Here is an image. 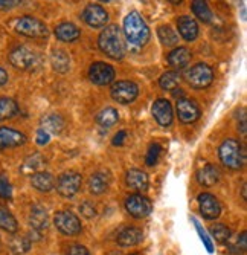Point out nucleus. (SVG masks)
<instances>
[{"mask_svg":"<svg viewBox=\"0 0 247 255\" xmlns=\"http://www.w3.org/2000/svg\"><path fill=\"white\" fill-rule=\"evenodd\" d=\"M99 49L113 60H122L125 55V43L122 31L116 25L104 26V31L101 32L98 38Z\"/></svg>","mask_w":247,"mask_h":255,"instance_id":"obj_1","label":"nucleus"},{"mask_svg":"<svg viewBox=\"0 0 247 255\" xmlns=\"http://www.w3.org/2000/svg\"><path fill=\"white\" fill-rule=\"evenodd\" d=\"M124 35L133 46H145L150 40V28L147 26L145 20L141 17L139 12L131 11L124 18Z\"/></svg>","mask_w":247,"mask_h":255,"instance_id":"obj_2","label":"nucleus"},{"mask_svg":"<svg viewBox=\"0 0 247 255\" xmlns=\"http://www.w3.org/2000/svg\"><path fill=\"white\" fill-rule=\"evenodd\" d=\"M218 156L224 167L241 170L246 165V148L237 139H226L218 148Z\"/></svg>","mask_w":247,"mask_h":255,"instance_id":"obj_3","label":"nucleus"},{"mask_svg":"<svg viewBox=\"0 0 247 255\" xmlns=\"http://www.w3.org/2000/svg\"><path fill=\"white\" fill-rule=\"evenodd\" d=\"M15 31L20 35H25L28 38H46L49 35L48 26L35 17H21L15 23Z\"/></svg>","mask_w":247,"mask_h":255,"instance_id":"obj_4","label":"nucleus"},{"mask_svg":"<svg viewBox=\"0 0 247 255\" xmlns=\"http://www.w3.org/2000/svg\"><path fill=\"white\" fill-rule=\"evenodd\" d=\"M186 81L192 89H206L212 84L214 81V71L212 67L205 64V63H198L194 67H191L186 72Z\"/></svg>","mask_w":247,"mask_h":255,"instance_id":"obj_5","label":"nucleus"},{"mask_svg":"<svg viewBox=\"0 0 247 255\" xmlns=\"http://www.w3.org/2000/svg\"><path fill=\"white\" fill-rule=\"evenodd\" d=\"M110 95L116 103L119 104H131L139 95V87L136 83L124 80V81H116L113 83L110 89Z\"/></svg>","mask_w":247,"mask_h":255,"instance_id":"obj_6","label":"nucleus"},{"mask_svg":"<svg viewBox=\"0 0 247 255\" xmlns=\"http://www.w3.org/2000/svg\"><path fill=\"white\" fill-rule=\"evenodd\" d=\"M81 183H82V177L80 173L66 171L57 179L55 188H57L60 196L69 199V197H74L81 190Z\"/></svg>","mask_w":247,"mask_h":255,"instance_id":"obj_7","label":"nucleus"},{"mask_svg":"<svg viewBox=\"0 0 247 255\" xmlns=\"http://www.w3.org/2000/svg\"><path fill=\"white\" fill-rule=\"evenodd\" d=\"M9 63L14 67L20 69V71H32V69L38 67L40 60H38V55L32 52L31 49L25 48V46H18V48L11 51Z\"/></svg>","mask_w":247,"mask_h":255,"instance_id":"obj_8","label":"nucleus"},{"mask_svg":"<svg viewBox=\"0 0 247 255\" xmlns=\"http://www.w3.org/2000/svg\"><path fill=\"white\" fill-rule=\"evenodd\" d=\"M54 223H55L57 229L60 231L61 234L69 236V237L78 236V234H81V231H82L81 220L78 219L77 214H74L71 211H60V213H57L55 219H54Z\"/></svg>","mask_w":247,"mask_h":255,"instance_id":"obj_9","label":"nucleus"},{"mask_svg":"<svg viewBox=\"0 0 247 255\" xmlns=\"http://www.w3.org/2000/svg\"><path fill=\"white\" fill-rule=\"evenodd\" d=\"M125 210L134 219H144L151 214L153 203L142 194H131L125 199Z\"/></svg>","mask_w":247,"mask_h":255,"instance_id":"obj_10","label":"nucleus"},{"mask_svg":"<svg viewBox=\"0 0 247 255\" xmlns=\"http://www.w3.org/2000/svg\"><path fill=\"white\" fill-rule=\"evenodd\" d=\"M88 80L96 86H107L115 80V69L102 61H96L88 69Z\"/></svg>","mask_w":247,"mask_h":255,"instance_id":"obj_11","label":"nucleus"},{"mask_svg":"<svg viewBox=\"0 0 247 255\" xmlns=\"http://www.w3.org/2000/svg\"><path fill=\"white\" fill-rule=\"evenodd\" d=\"M175 110H177V117L183 124H192L195 121H198L200 118V107L197 106V103L194 100L189 98H180L177 100L175 104Z\"/></svg>","mask_w":247,"mask_h":255,"instance_id":"obj_12","label":"nucleus"},{"mask_svg":"<svg viewBox=\"0 0 247 255\" xmlns=\"http://www.w3.org/2000/svg\"><path fill=\"white\" fill-rule=\"evenodd\" d=\"M198 208H200V214L203 216L206 220H215L221 214V205L218 199L209 193H201L198 194Z\"/></svg>","mask_w":247,"mask_h":255,"instance_id":"obj_13","label":"nucleus"},{"mask_svg":"<svg viewBox=\"0 0 247 255\" xmlns=\"http://www.w3.org/2000/svg\"><path fill=\"white\" fill-rule=\"evenodd\" d=\"M82 20L90 28H104L108 21V12L101 5L90 3L82 11Z\"/></svg>","mask_w":247,"mask_h":255,"instance_id":"obj_14","label":"nucleus"},{"mask_svg":"<svg viewBox=\"0 0 247 255\" xmlns=\"http://www.w3.org/2000/svg\"><path fill=\"white\" fill-rule=\"evenodd\" d=\"M153 117L156 120V123L162 126V127H168L172 124V106L168 100L165 98H159L154 104H153Z\"/></svg>","mask_w":247,"mask_h":255,"instance_id":"obj_15","label":"nucleus"},{"mask_svg":"<svg viewBox=\"0 0 247 255\" xmlns=\"http://www.w3.org/2000/svg\"><path fill=\"white\" fill-rule=\"evenodd\" d=\"M26 144V136L11 127H0V150L15 148Z\"/></svg>","mask_w":247,"mask_h":255,"instance_id":"obj_16","label":"nucleus"},{"mask_svg":"<svg viewBox=\"0 0 247 255\" xmlns=\"http://www.w3.org/2000/svg\"><path fill=\"white\" fill-rule=\"evenodd\" d=\"M111 183V176L107 170H99L88 179V191L95 196H101L108 191Z\"/></svg>","mask_w":247,"mask_h":255,"instance_id":"obj_17","label":"nucleus"},{"mask_svg":"<svg viewBox=\"0 0 247 255\" xmlns=\"http://www.w3.org/2000/svg\"><path fill=\"white\" fill-rule=\"evenodd\" d=\"M144 240V233L142 229L136 228V226H127L124 228L121 233L118 234V245L122 248H131V246H136Z\"/></svg>","mask_w":247,"mask_h":255,"instance_id":"obj_18","label":"nucleus"},{"mask_svg":"<svg viewBox=\"0 0 247 255\" xmlns=\"http://www.w3.org/2000/svg\"><path fill=\"white\" fill-rule=\"evenodd\" d=\"M29 225L32 228L34 233H43V231H46L48 226H49V216L46 213L43 206L40 205H34L32 210H31V214H29Z\"/></svg>","mask_w":247,"mask_h":255,"instance_id":"obj_19","label":"nucleus"},{"mask_svg":"<svg viewBox=\"0 0 247 255\" xmlns=\"http://www.w3.org/2000/svg\"><path fill=\"white\" fill-rule=\"evenodd\" d=\"M125 182L127 185L134 190V191H138V193H144L148 190V185H150V180H148V176L147 173L141 171V170H136V168H133V170H128L127 174H125Z\"/></svg>","mask_w":247,"mask_h":255,"instance_id":"obj_20","label":"nucleus"},{"mask_svg":"<svg viewBox=\"0 0 247 255\" xmlns=\"http://www.w3.org/2000/svg\"><path fill=\"white\" fill-rule=\"evenodd\" d=\"M177 29L186 41H194L198 37V25L197 21L188 15H182L177 20Z\"/></svg>","mask_w":247,"mask_h":255,"instance_id":"obj_21","label":"nucleus"},{"mask_svg":"<svg viewBox=\"0 0 247 255\" xmlns=\"http://www.w3.org/2000/svg\"><path fill=\"white\" fill-rule=\"evenodd\" d=\"M31 185L40 193H49L55 188V177L48 171H37L31 174Z\"/></svg>","mask_w":247,"mask_h":255,"instance_id":"obj_22","label":"nucleus"},{"mask_svg":"<svg viewBox=\"0 0 247 255\" xmlns=\"http://www.w3.org/2000/svg\"><path fill=\"white\" fill-rule=\"evenodd\" d=\"M220 177H221L220 170L212 164H208L197 171V180L200 185H203V187H214L220 180Z\"/></svg>","mask_w":247,"mask_h":255,"instance_id":"obj_23","label":"nucleus"},{"mask_svg":"<svg viewBox=\"0 0 247 255\" xmlns=\"http://www.w3.org/2000/svg\"><path fill=\"white\" fill-rule=\"evenodd\" d=\"M81 35V31L78 29V26H75L71 21H64L60 23V25L55 28V37L60 41H66V43H72L75 40H78Z\"/></svg>","mask_w":247,"mask_h":255,"instance_id":"obj_24","label":"nucleus"},{"mask_svg":"<svg viewBox=\"0 0 247 255\" xmlns=\"http://www.w3.org/2000/svg\"><path fill=\"white\" fill-rule=\"evenodd\" d=\"M191 51L188 48H175L168 54V64L174 69H183L191 61Z\"/></svg>","mask_w":247,"mask_h":255,"instance_id":"obj_25","label":"nucleus"},{"mask_svg":"<svg viewBox=\"0 0 247 255\" xmlns=\"http://www.w3.org/2000/svg\"><path fill=\"white\" fill-rule=\"evenodd\" d=\"M51 61H52L54 71H57L60 74L69 72V69H71V57H69V54H67L66 51L54 49L52 55H51Z\"/></svg>","mask_w":247,"mask_h":255,"instance_id":"obj_26","label":"nucleus"},{"mask_svg":"<svg viewBox=\"0 0 247 255\" xmlns=\"http://www.w3.org/2000/svg\"><path fill=\"white\" fill-rule=\"evenodd\" d=\"M66 123L60 117V115H46V117L41 118V128L44 131H48L49 134H60L64 128Z\"/></svg>","mask_w":247,"mask_h":255,"instance_id":"obj_27","label":"nucleus"},{"mask_svg":"<svg viewBox=\"0 0 247 255\" xmlns=\"http://www.w3.org/2000/svg\"><path fill=\"white\" fill-rule=\"evenodd\" d=\"M0 228L9 234H14L18 231V223L15 220V217L11 214V211L6 206L0 205Z\"/></svg>","mask_w":247,"mask_h":255,"instance_id":"obj_28","label":"nucleus"},{"mask_svg":"<svg viewBox=\"0 0 247 255\" xmlns=\"http://www.w3.org/2000/svg\"><path fill=\"white\" fill-rule=\"evenodd\" d=\"M192 11L195 17L203 23H211L214 20V14L206 0H192Z\"/></svg>","mask_w":247,"mask_h":255,"instance_id":"obj_29","label":"nucleus"},{"mask_svg":"<svg viewBox=\"0 0 247 255\" xmlns=\"http://www.w3.org/2000/svg\"><path fill=\"white\" fill-rule=\"evenodd\" d=\"M119 121V113L113 107H105L96 115V123L101 127H111Z\"/></svg>","mask_w":247,"mask_h":255,"instance_id":"obj_30","label":"nucleus"},{"mask_svg":"<svg viewBox=\"0 0 247 255\" xmlns=\"http://www.w3.org/2000/svg\"><path fill=\"white\" fill-rule=\"evenodd\" d=\"M18 113V106L14 100L0 97V121L11 120Z\"/></svg>","mask_w":247,"mask_h":255,"instance_id":"obj_31","label":"nucleus"},{"mask_svg":"<svg viewBox=\"0 0 247 255\" xmlns=\"http://www.w3.org/2000/svg\"><path fill=\"white\" fill-rule=\"evenodd\" d=\"M211 236H212V239H214L217 243L224 245V243H228V242L231 240L232 231H231V228L226 226V225L217 223V225H214V226L211 228Z\"/></svg>","mask_w":247,"mask_h":255,"instance_id":"obj_32","label":"nucleus"},{"mask_svg":"<svg viewBox=\"0 0 247 255\" xmlns=\"http://www.w3.org/2000/svg\"><path fill=\"white\" fill-rule=\"evenodd\" d=\"M43 164H44V159L41 157V154L35 153L25 160L23 167H21V171H23L25 174H34V173L40 171Z\"/></svg>","mask_w":247,"mask_h":255,"instance_id":"obj_33","label":"nucleus"},{"mask_svg":"<svg viewBox=\"0 0 247 255\" xmlns=\"http://www.w3.org/2000/svg\"><path fill=\"white\" fill-rule=\"evenodd\" d=\"M157 34H159V38H161L162 44H165V46H175L178 43L177 32L171 26H168V25L159 26V29H157Z\"/></svg>","mask_w":247,"mask_h":255,"instance_id":"obj_34","label":"nucleus"},{"mask_svg":"<svg viewBox=\"0 0 247 255\" xmlns=\"http://www.w3.org/2000/svg\"><path fill=\"white\" fill-rule=\"evenodd\" d=\"M178 83H180V75H178L175 71H169L165 72L161 78H159V86L164 90H174L178 87Z\"/></svg>","mask_w":247,"mask_h":255,"instance_id":"obj_35","label":"nucleus"},{"mask_svg":"<svg viewBox=\"0 0 247 255\" xmlns=\"http://www.w3.org/2000/svg\"><path fill=\"white\" fill-rule=\"evenodd\" d=\"M191 220H192V223H194V226H195V229H197V233H198V236H200L201 242H203V245H205L206 251H208L209 254H212V252H214V243H212V239L208 236V233L203 229V226L200 225V222H198L195 217H191Z\"/></svg>","mask_w":247,"mask_h":255,"instance_id":"obj_36","label":"nucleus"},{"mask_svg":"<svg viewBox=\"0 0 247 255\" xmlns=\"http://www.w3.org/2000/svg\"><path fill=\"white\" fill-rule=\"evenodd\" d=\"M11 249H12L14 254H26L31 249V239L14 237L11 240Z\"/></svg>","mask_w":247,"mask_h":255,"instance_id":"obj_37","label":"nucleus"},{"mask_svg":"<svg viewBox=\"0 0 247 255\" xmlns=\"http://www.w3.org/2000/svg\"><path fill=\"white\" fill-rule=\"evenodd\" d=\"M161 153H162V147L159 144H157V142L151 144L150 148H148V153H147V159H145L147 165L154 167L157 164V160H159V157H161Z\"/></svg>","mask_w":247,"mask_h":255,"instance_id":"obj_38","label":"nucleus"},{"mask_svg":"<svg viewBox=\"0 0 247 255\" xmlns=\"http://www.w3.org/2000/svg\"><path fill=\"white\" fill-rule=\"evenodd\" d=\"M231 252L235 255H243L247 249V240H246V233H241V236H238L232 243H229Z\"/></svg>","mask_w":247,"mask_h":255,"instance_id":"obj_39","label":"nucleus"},{"mask_svg":"<svg viewBox=\"0 0 247 255\" xmlns=\"http://www.w3.org/2000/svg\"><path fill=\"white\" fill-rule=\"evenodd\" d=\"M0 197L2 199H6V200H11L12 199V187L8 180L6 176H0Z\"/></svg>","mask_w":247,"mask_h":255,"instance_id":"obj_40","label":"nucleus"},{"mask_svg":"<svg viewBox=\"0 0 247 255\" xmlns=\"http://www.w3.org/2000/svg\"><path fill=\"white\" fill-rule=\"evenodd\" d=\"M80 213H81L84 217H87V219H92V217L96 216V210H95V206H93L90 202H82V203L80 205Z\"/></svg>","mask_w":247,"mask_h":255,"instance_id":"obj_41","label":"nucleus"},{"mask_svg":"<svg viewBox=\"0 0 247 255\" xmlns=\"http://www.w3.org/2000/svg\"><path fill=\"white\" fill-rule=\"evenodd\" d=\"M66 255H90V252H88V249L82 245H71L67 248Z\"/></svg>","mask_w":247,"mask_h":255,"instance_id":"obj_42","label":"nucleus"},{"mask_svg":"<svg viewBox=\"0 0 247 255\" xmlns=\"http://www.w3.org/2000/svg\"><path fill=\"white\" fill-rule=\"evenodd\" d=\"M37 144L38 145H46V144H49V139H51V136H49V133L48 131H44L43 128H38L37 130Z\"/></svg>","mask_w":247,"mask_h":255,"instance_id":"obj_43","label":"nucleus"},{"mask_svg":"<svg viewBox=\"0 0 247 255\" xmlns=\"http://www.w3.org/2000/svg\"><path fill=\"white\" fill-rule=\"evenodd\" d=\"M21 0H0V11H9L20 5Z\"/></svg>","mask_w":247,"mask_h":255,"instance_id":"obj_44","label":"nucleus"},{"mask_svg":"<svg viewBox=\"0 0 247 255\" xmlns=\"http://www.w3.org/2000/svg\"><path fill=\"white\" fill-rule=\"evenodd\" d=\"M246 121H247V118H246V109H241V118L238 117V130H240L243 134H246V131H247V124H246Z\"/></svg>","mask_w":247,"mask_h":255,"instance_id":"obj_45","label":"nucleus"},{"mask_svg":"<svg viewBox=\"0 0 247 255\" xmlns=\"http://www.w3.org/2000/svg\"><path fill=\"white\" fill-rule=\"evenodd\" d=\"M125 137H127V131H125V130L118 131V134L113 137V145H116V147L122 145V144H124V141H125Z\"/></svg>","mask_w":247,"mask_h":255,"instance_id":"obj_46","label":"nucleus"},{"mask_svg":"<svg viewBox=\"0 0 247 255\" xmlns=\"http://www.w3.org/2000/svg\"><path fill=\"white\" fill-rule=\"evenodd\" d=\"M6 83H8V74L3 67H0V87L5 86Z\"/></svg>","mask_w":247,"mask_h":255,"instance_id":"obj_47","label":"nucleus"},{"mask_svg":"<svg viewBox=\"0 0 247 255\" xmlns=\"http://www.w3.org/2000/svg\"><path fill=\"white\" fill-rule=\"evenodd\" d=\"M168 2L172 3V5H180V3L183 2V0H168Z\"/></svg>","mask_w":247,"mask_h":255,"instance_id":"obj_48","label":"nucleus"},{"mask_svg":"<svg viewBox=\"0 0 247 255\" xmlns=\"http://www.w3.org/2000/svg\"><path fill=\"white\" fill-rule=\"evenodd\" d=\"M243 200H246V183H244V187H243Z\"/></svg>","mask_w":247,"mask_h":255,"instance_id":"obj_49","label":"nucleus"},{"mask_svg":"<svg viewBox=\"0 0 247 255\" xmlns=\"http://www.w3.org/2000/svg\"><path fill=\"white\" fill-rule=\"evenodd\" d=\"M99 2H105L107 3V2H110V0H99Z\"/></svg>","mask_w":247,"mask_h":255,"instance_id":"obj_50","label":"nucleus"}]
</instances>
